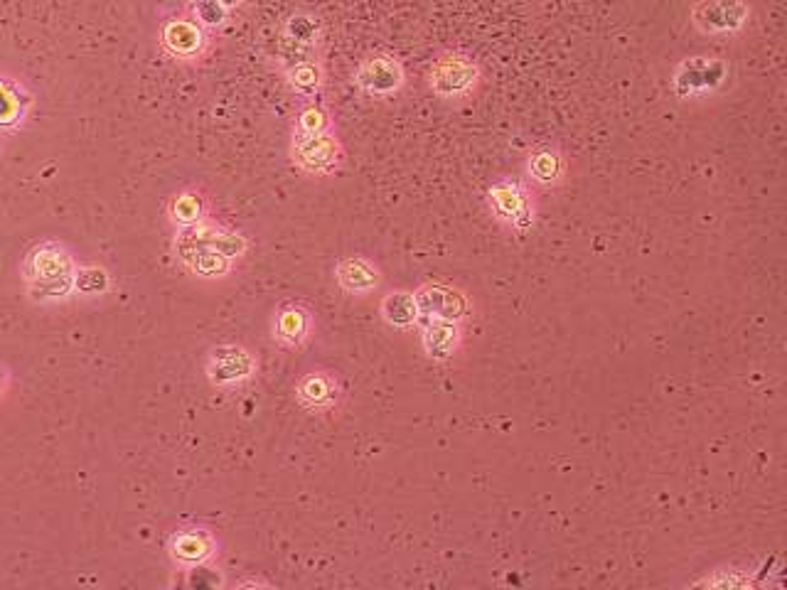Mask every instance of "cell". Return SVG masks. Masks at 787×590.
<instances>
[{"label":"cell","instance_id":"cell-1","mask_svg":"<svg viewBox=\"0 0 787 590\" xmlns=\"http://www.w3.org/2000/svg\"><path fill=\"white\" fill-rule=\"evenodd\" d=\"M428 86L445 102L467 99L481 86V67L471 55L445 53L436 57L431 69H428Z\"/></svg>","mask_w":787,"mask_h":590},{"label":"cell","instance_id":"cell-2","mask_svg":"<svg viewBox=\"0 0 787 590\" xmlns=\"http://www.w3.org/2000/svg\"><path fill=\"white\" fill-rule=\"evenodd\" d=\"M729 82V65L719 57H686L672 74V92L676 99L711 96Z\"/></svg>","mask_w":787,"mask_h":590},{"label":"cell","instance_id":"cell-3","mask_svg":"<svg viewBox=\"0 0 787 590\" xmlns=\"http://www.w3.org/2000/svg\"><path fill=\"white\" fill-rule=\"evenodd\" d=\"M487 205H490L497 222L510 227L517 234L530 232L534 227L536 207L532 193L517 180L502 177L493 183L490 189H487Z\"/></svg>","mask_w":787,"mask_h":590},{"label":"cell","instance_id":"cell-4","mask_svg":"<svg viewBox=\"0 0 787 590\" xmlns=\"http://www.w3.org/2000/svg\"><path fill=\"white\" fill-rule=\"evenodd\" d=\"M291 158L296 167L308 175H333L343 165L345 153L340 141L331 131L315 136L293 134Z\"/></svg>","mask_w":787,"mask_h":590},{"label":"cell","instance_id":"cell-5","mask_svg":"<svg viewBox=\"0 0 787 590\" xmlns=\"http://www.w3.org/2000/svg\"><path fill=\"white\" fill-rule=\"evenodd\" d=\"M692 23L704 35H739L751 23V5L745 0H696Z\"/></svg>","mask_w":787,"mask_h":590},{"label":"cell","instance_id":"cell-6","mask_svg":"<svg viewBox=\"0 0 787 590\" xmlns=\"http://www.w3.org/2000/svg\"><path fill=\"white\" fill-rule=\"evenodd\" d=\"M414 298L421 320H448L463 325L473 310L467 293L448 284H424Z\"/></svg>","mask_w":787,"mask_h":590},{"label":"cell","instance_id":"cell-7","mask_svg":"<svg viewBox=\"0 0 787 590\" xmlns=\"http://www.w3.org/2000/svg\"><path fill=\"white\" fill-rule=\"evenodd\" d=\"M256 372V359L246 347L222 345L215 347L207 359V377L215 386H236L252 379Z\"/></svg>","mask_w":787,"mask_h":590},{"label":"cell","instance_id":"cell-8","mask_svg":"<svg viewBox=\"0 0 787 590\" xmlns=\"http://www.w3.org/2000/svg\"><path fill=\"white\" fill-rule=\"evenodd\" d=\"M30 276L35 284H45L47 291L67 293L72 286V258L57 244H43L30 254Z\"/></svg>","mask_w":787,"mask_h":590},{"label":"cell","instance_id":"cell-9","mask_svg":"<svg viewBox=\"0 0 787 590\" xmlns=\"http://www.w3.org/2000/svg\"><path fill=\"white\" fill-rule=\"evenodd\" d=\"M355 84L360 86L367 96H394L398 89L404 86V67L398 65V59L390 55H374L357 67Z\"/></svg>","mask_w":787,"mask_h":590},{"label":"cell","instance_id":"cell-10","mask_svg":"<svg viewBox=\"0 0 787 590\" xmlns=\"http://www.w3.org/2000/svg\"><path fill=\"white\" fill-rule=\"evenodd\" d=\"M177 254H181L183 264L190 268L195 276L202 278H224L232 271V262L227 256L217 254L215 248L202 244L195 227H185L181 239H177Z\"/></svg>","mask_w":787,"mask_h":590},{"label":"cell","instance_id":"cell-11","mask_svg":"<svg viewBox=\"0 0 787 590\" xmlns=\"http://www.w3.org/2000/svg\"><path fill=\"white\" fill-rule=\"evenodd\" d=\"M296 398L298 404L313 414L333 412L343 398L340 379H337L333 372H323V369L308 372L301 377V382L296 384Z\"/></svg>","mask_w":787,"mask_h":590},{"label":"cell","instance_id":"cell-12","mask_svg":"<svg viewBox=\"0 0 787 590\" xmlns=\"http://www.w3.org/2000/svg\"><path fill=\"white\" fill-rule=\"evenodd\" d=\"M463 345V325L448 320H421V347L433 362H448Z\"/></svg>","mask_w":787,"mask_h":590},{"label":"cell","instance_id":"cell-13","mask_svg":"<svg viewBox=\"0 0 787 590\" xmlns=\"http://www.w3.org/2000/svg\"><path fill=\"white\" fill-rule=\"evenodd\" d=\"M313 333V313L303 303H286L276 310L274 339L286 349L308 343Z\"/></svg>","mask_w":787,"mask_h":590},{"label":"cell","instance_id":"cell-14","mask_svg":"<svg viewBox=\"0 0 787 590\" xmlns=\"http://www.w3.org/2000/svg\"><path fill=\"white\" fill-rule=\"evenodd\" d=\"M335 278L345 293L367 296L380 288L382 271L362 256H347L337 262Z\"/></svg>","mask_w":787,"mask_h":590},{"label":"cell","instance_id":"cell-15","mask_svg":"<svg viewBox=\"0 0 787 590\" xmlns=\"http://www.w3.org/2000/svg\"><path fill=\"white\" fill-rule=\"evenodd\" d=\"M526 180L536 187H556L566 175V158L562 155V150L549 143L536 146L530 158H526Z\"/></svg>","mask_w":787,"mask_h":590},{"label":"cell","instance_id":"cell-16","mask_svg":"<svg viewBox=\"0 0 787 590\" xmlns=\"http://www.w3.org/2000/svg\"><path fill=\"white\" fill-rule=\"evenodd\" d=\"M163 45L175 57H197L205 49V33L193 20H171L163 27Z\"/></svg>","mask_w":787,"mask_h":590},{"label":"cell","instance_id":"cell-17","mask_svg":"<svg viewBox=\"0 0 787 590\" xmlns=\"http://www.w3.org/2000/svg\"><path fill=\"white\" fill-rule=\"evenodd\" d=\"M171 554L177 564L199 566L215 554V539L207 532H199V529L181 532L171 539Z\"/></svg>","mask_w":787,"mask_h":590},{"label":"cell","instance_id":"cell-18","mask_svg":"<svg viewBox=\"0 0 787 590\" xmlns=\"http://www.w3.org/2000/svg\"><path fill=\"white\" fill-rule=\"evenodd\" d=\"M380 313H382L384 323L396 327V329H412L421 323V313H418L416 298L408 291L386 293L382 305H380Z\"/></svg>","mask_w":787,"mask_h":590},{"label":"cell","instance_id":"cell-19","mask_svg":"<svg viewBox=\"0 0 787 590\" xmlns=\"http://www.w3.org/2000/svg\"><path fill=\"white\" fill-rule=\"evenodd\" d=\"M199 239H202V244L215 248L217 254L227 256L229 262H234V258H242L246 254V239L239 234V232H232V229H222V227H207V224H195Z\"/></svg>","mask_w":787,"mask_h":590},{"label":"cell","instance_id":"cell-20","mask_svg":"<svg viewBox=\"0 0 787 590\" xmlns=\"http://www.w3.org/2000/svg\"><path fill=\"white\" fill-rule=\"evenodd\" d=\"M27 99L23 92L10 82V79L0 77V131H10L25 118Z\"/></svg>","mask_w":787,"mask_h":590},{"label":"cell","instance_id":"cell-21","mask_svg":"<svg viewBox=\"0 0 787 590\" xmlns=\"http://www.w3.org/2000/svg\"><path fill=\"white\" fill-rule=\"evenodd\" d=\"M286 82L293 89L298 96L303 99H315L323 89V72L315 62H296L293 67L286 69Z\"/></svg>","mask_w":787,"mask_h":590},{"label":"cell","instance_id":"cell-22","mask_svg":"<svg viewBox=\"0 0 787 590\" xmlns=\"http://www.w3.org/2000/svg\"><path fill=\"white\" fill-rule=\"evenodd\" d=\"M171 217H173L175 222L181 224L183 229H185V227L202 224V219H205V203H202V197L195 195V193L177 195V197L173 199V203H171Z\"/></svg>","mask_w":787,"mask_h":590},{"label":"cell","instance_id":"cell-23","mask_svg":"<svg viewBox=\"0 0 787 590\" xmlns=\"http://www.w3.org/2000/svg\"><path fill=\"white\" fill-rule=\"evenodd\" d=\"M283 33L288 39H293V43L313 45L317 39V33H321V25H317V20L313 15H291L286 20Z\"/></svg>","mask_w":787,"mask_h":590},{"label":"cell","instance_id":"cell-24","mask_svg":"<svg viewBox=\"0 0 787 590\" xmlns=\"http://www.w3.org/2000/svg\"><path fill=\"white\" fill-rule=\"evenodd\" d=\"M331 131V116H327L325 108L308 104L301 114H298L296 122V134L301 136H315V134H325Z\"/></svg>","mask_w":787,"mask_h":590},{"label":"cell","instance_id":"cell-25","mask_svg":"<svg viewBox=\"0 0 787 590\" xmlns=\"http://www.w3.org/2000/svg\"><path fill=\"white\" fill-rule=\"evenodd\" d=\"M227 15L229 10L219 0H197L195 3V18L205 27H222Z\"/></svg>","mask_w":787,"mask_h":590},{"label":"cell","instance_id":"cell-26","mask_svg":"<svg viewBox=\"0 0 787 590\" xmlns=\"http://www.w3.org/2000/svg\"><path fill=\"white\" fill-rule=\"evenodd\" d=\"M77 286H79V291H86V293L104 291V288L108 286V276H106V271H102V268H86V271H79Z\"/></svg>","mask_w":787,"mask_h":590},{"label":"cell","instance_id":"cell-27","mask_svg":"<svg viewBox=\"0 0 787 590\" xmlns=\"http://www.w3.org/2000/svg\"><path fill=\"white\" fill-rule=\"evenodd\" d=\"M219 3H222L227 10H232L236 5H242V0H219Z\"/></svg>","mask_w":787,"mask_h":590}]
</instances>
